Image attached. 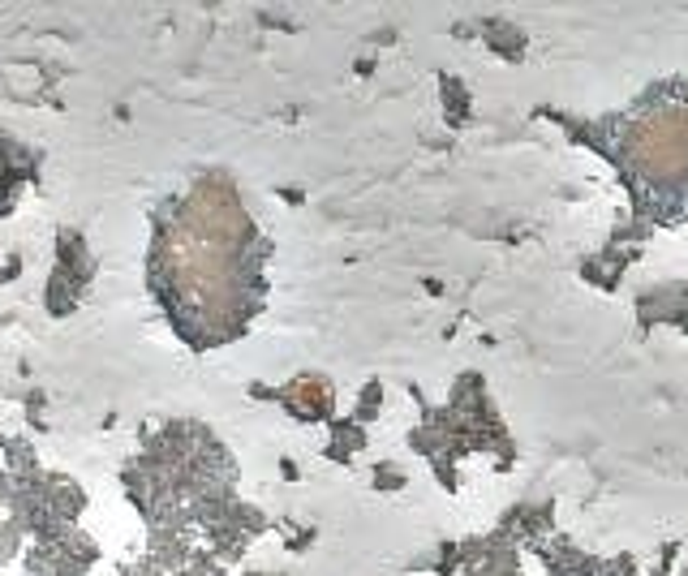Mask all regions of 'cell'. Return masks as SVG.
<instances>
[{"label":"cell","mask_w":688,"mask_h":576,"mask_svg":"<svg viewBox=\"0 0 688 576\" xmlns=\"http://www.w3.org/2000/svg\"><path fill=\"white\" fill-rule=\"evenodd\" d=\"M628 151H633V160L645 177H680L688 168V108L645 117L637 125L633 142H628Z\"/></svg>","instance_id":"1"}]
</instances>
